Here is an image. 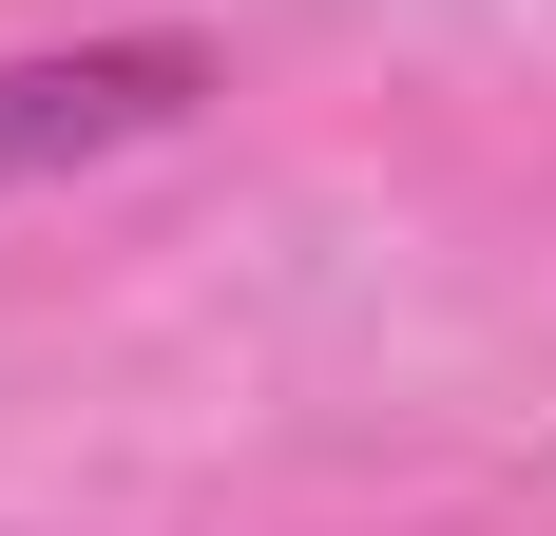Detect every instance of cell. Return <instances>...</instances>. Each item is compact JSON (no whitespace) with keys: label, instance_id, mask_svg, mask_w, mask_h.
<instances>
[{"label":"cell","instance_id":"1","mask_svg":"<svg viewBox=\"0 0 556 536\" xmlns=\"http://www.w3.org/2000/svg\"><path fill=\"white\" fill-rule=\"evenodd\" d=\"M212 39H58V58H0V192L20 173H97L173 115H212Z\"/></svg>","mask_w":556,"mask_h":536}]
</instances>
